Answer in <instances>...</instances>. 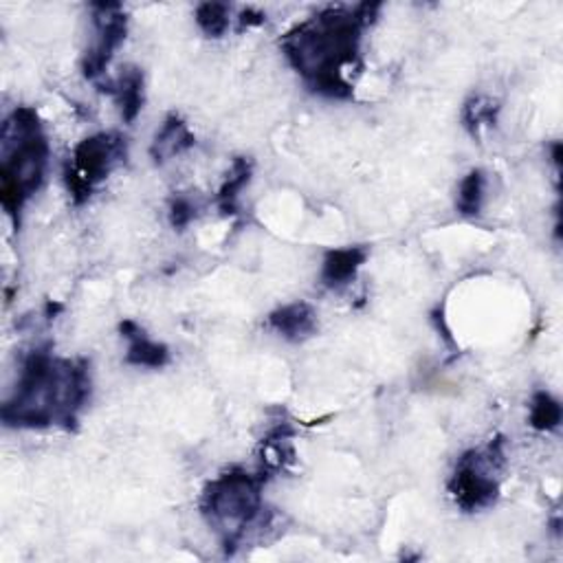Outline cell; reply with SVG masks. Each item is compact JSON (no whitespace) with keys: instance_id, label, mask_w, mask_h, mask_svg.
<instances>
[{"instance_id":"cell-1","label":"cell","mask_w":563,"mask_h":563,"mask_svg":"<svg viewBox=\"0 0 563 563\" xmlns=\"http://www.w3.org/2000/svg\"><path fill=\"white\" fill-rule=\"evenodd\" d=\"M379 10V3L328 8L282 38L280 47L289 64L313 93L328 99L353 97V84L344 73L359 66L364 32L377 21Z\"/></svg>"},{"instance_id":"cell-2","label":"cell","mask_w":563,"mask_h":563,"mask_svg":"<svg viewBox=\"0 0 563 563\" xmlns=\"http://www.w3.org/2000/svg\"><path fill=\"white\" fill-rule=\"evenodd\" d=\"M90 364L62 359L51 346L34 348L21 366L14 392L3 403L0 418L14 429H45L60 425L75 431L79 414L90 401Z\"/></svg>"},{"instance_id":"cell-3","label":"cell","mask_w":563,"mask_h":563,"mask_svg":"<svg viewBox=\"0 0 563 563\" xmlns=\"http://www.w3.org/2000/svg\"><path fill=\"white\" fill-rule=\"evenodd\" d=\"M0 159V205L19 230L21 213L42 187L49 163V142L36 108L19 106L5 120Z\"/></svg>"},{"instance_id":"cell-4","label":"cell","mask_w":563,"mask_h":563,"mask_svg":"<svg viewBox=\"0 0 563 563\" xmlns=\"http://www.w3.org/2000/svg\"><path fill=\"white\" fill-rule=\"evenodd\" d=\"M267 480L260 472L249 474L243 467H232L205 487L198 504L200 515L218 535L228 556H234L247 535L265 524L262 487Z\"/></svg>"},{"instance_id":"cell-5","label":"cell","mask_w":563,"mask_h":563,"mask_svg":"<svg viewBox=\"0 0 563 563\" xmlns=\"http://www.w3.org/2000/svg\"><path fill=\"white\" fill-rule=\"evenodd\" d=\"M506 465L504 438H493L485 449H469L454 469L446 489L458 509L478 513L491 509L500 498V472Z\"/></svg>"},{"instance_id":"cell-6","label":"cell","mask_w":563,"mask_h":563,"mask_svg":"<svg viewBox=\"0 0 563 563\" xmlns=\"http://www.w3.org/2000/svg\"><path fill=\"white\" fill-rule=\"evenodd\" d=\"M128 144L120 133H97L79 142L71 161L64 166L66 189L75 205H84L95 187L106 181L112 170L126 163Z\"/></svg>"},{"instance_id":"cell-7","label":"cell","mask_w":563,"mask_h":563,"mask_svg":"<svg viewBox=\"0 0 563 563\" xmlns=\"http://www.w3.org/2000/svg\"><path fill=\"white\" fill-rule=\"evenodd\" d=\"M90 10L95 38L82 58V73L86 79H99L126 40L128 19L120 3H97Z\"/></svg>"},{"instance_id":"cell-8","label":"cell","mask_w":563,"mask_h":563,"mask_svg":"<svg viewBox=\"0 0 563 563\" xmlns=\"http://www.w3.org/2000/svg\"><path fill=\"white\" fill-rule=\"evenodd\" d=\"M120 332L124 340H128V353H126L128 366L161 370L170 364V348L166 344L150 340L146 330L137 321L124 319L120 323Z\"/></svg>"},{"instance_id":"cell-9","label":"cell","mask_w":563,"mask_h":563,"mask_svg":"<svg viewBox=\"0 0 563 563\" xmlns=\"http://www.w3.org/2000/svg\"><path fill=\"white\" fill-rule=\"evenodd\" d=\"M267 326L276 330L286 342L299 344L310 340L317 332V313L306 302H293L286 306H280L267 317Z\"/></svg>"},{"instance_id":"cell-10","label":"cell","mask_w":563,"mask_h":563,"mask_svg":"<svg viewBox=\"0 0 563 563\" xmlns=\"http://www.w3.org/2000/svg\"><path fill=\"white\" fill-rule=\"evenodd\" d=\"M99 88L115 97V101L120 106V115L126 124H133L139 118V112L146 101L142 69L126 66V69H122V73L115 82H106Z\"/></svg>"},{"instance_id":"cell-11","label":"cell","mask_w":563,"mask_h":563,"mask_svg":"<svg viewBox=\"0 0 563 563\" xmlns=\"http://www.w3.org/2000/svg\"><path fill=\"white\" fill-rule=\"evenodd\" d=\"M368 260V247H342L326 254L321 265V282L328 289H344L348 286L359 269Z\"/></svg>"},{"instance_id":"cell-12","label":"cell","mask_w":563,"mask_h":563,"mask_svg":"<svg viewBox=\"0 0 563 563\" xmlns=\"http://www.w3.org/2000/svg\"><path fill=\"white\" fill-rule=\"evenodd\" d=\"M196 146V137L189 131L187 122L172 112L161 124V128L155 135V142L150 146V157L155 159V163H166L183 152H187L189 148Z\"/></svg>"},{"instance_id":"cell-13","label":"cell","mask_w":563,"mask_h":563,"mask_svg":"<svg viewBox=\"0 0 563 563\" xmlns=\"http://www.w3.org/2000/svg\"><path fill=\"white\" fill-rule=\"evenodd\" d=\"M252 172H254L252 159H247V157H236L234 159L228 179L222 181V185L216 194V205L224 216L238 213V198H241V192L249 185Z\"/></svg>"},{"instance_id":"cell-14","label":"cell","mask_w":563,"mask_h":563,"mask_svg":"<svg viewBox=\"0 0 563 563\" xmlns=\"http://www.w3.org/2000/svg\"><path fill=\"white\" fill-rule=\"evenodd\" d=\"M500 101L487 95H474L463 106V124L472 137H480L485 126H495L500 115Z\"/></svg>"},{"instance_id":"cell-15","label":"cell","mask_w":563,"mask_h":563,"mask_svg":"<svg viewBox=\"0 0 563 563\" xmlns=\"http://www.w3.org/2000/svg\"><path fill=\"white\" fill-rule=\"evenodd\" d=\"M561 403L546 390H539L530 399L528 425L535 431H554L561 425Z\"/></svg>"},{"instance_id":"cell-16","label":"cell","mask_w":563,"mask_h":563,"mask_svg":"<svg viewBox=\"0 0 563 563\" xmlns=\"http://www.w3.org/2000/svg\"><path fill=\"white\" fill-rule=\"evenodd\" d=\"M485 196H487V174L482 170H472L461 181L456 207L463 216H469V218L478 216L482 211Z\"/></svg>"},{"instance_id":"cell-17","label":"cell","mask_w":563,"mask_h":563,"mask_svg":"<svg viewBox=\"0 0 563 563\" xmlns=\"http://www.w3.org/2000/svg\"><path fill=\"white\" fill-rule=\"evenodd\" d=\"M232 8L224 3H203L196 10V25L207 38H222L230 29Z\"/></svg>"},{"instance_id":"cell-18","label":"cell","mask_w":563,"mask_h":563,"mask_svg":"<svg viewBox=\"0 0 563 563\" xmlns=\"http://www.w3.org/2000/svg\"><path fill=\"white\" fill-rule=\"evenodd\" d=\"M168 216H170V224L174 230H185L187 224L196 218V205L192 203V198H187V196H183V194H176V196H172V200H170V211H168Z\"/></svg>"},{"instance_id":"cell-19","label":"cell","mask_w":563,"mask_h":563,"mask_svg":"<svg viewBox=\"0 0 563 563\" xmlns=\"http://www.w3.org/2000/svg\"><path fill=\"white\" fill-rule=\"evenodd\" d=\"M238 21H241V32H243V29H252V27L265 25L267 16H265L262 12H258V10H254V8H247V10L241 14Z\"/></svg>"},{"instance_id":"cell-20","label":"cell","mask_w":563,"mask_h":563,"mask_svg":"<svg viewBox=\"0 0 563 563\" xmlns=\"http://www.w3.org/2000/svg\"><path fill=\"white\" fill-rule=\"evenodd\" d=\"M62 308H64L62 304H58V302H51V299H49V302H47V306H45V315H47V319H56V315H58V313H62Z\"/></svg>"},{"instance_id":"cell-21","label":"cell","mask_w":563,"mask_h":563,"mask_svg":"<svg viewBox=\"0 0 563 563\" xmlns=\"http://www.w3.org/2000/svg\"><path fill=\"white\" fill-rule=\"evenodd\" d=\"M552 161H554L556 168L561 166V144H554V146H552Z\"/></svg>"}]
</instances>
